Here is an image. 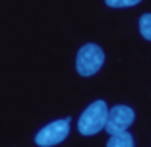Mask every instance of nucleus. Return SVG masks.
<instances>
[{"mask_svg": "<svg viewBox=\"0 0 151 147\" xmlns=\"http://www.w3.org/2000/svg\"><path fill=\"white\" fill-rule=\"evenodd\" d=\"M105 2H107V6H111V8H130V6L139 4L142 0H105Z\"/></svg>", "mask_w": 151, "mask_h": 147, "instance_id": "7", "label": "nucleus"}, {"mask_svg": "<svg viewBox=\"0 0 151 147\" xmlns=\"http://www.w3.org/2000/svg\"><path fill=\"white\" fill-rule=\"evenodd\" d=\"M139 33L147 41H151V14H143L139 18Z\"/></svg>", "mask_w": 151, "mask_h": 147, "instance_id": "6", "label": "nucleus"}, {"mask_svg": "<svg viewBox=\"0 0 151 147\" xmlns=\"http://www.w3.org/2000/svg\"><path fill=\"white\" fill-rule=\"evenodd\" d=\"M107 147H134V138L128 130L111 134V139L107 141Z\"/></svg>", "mask_w": 151, "mask_h": 147, "instance_id": "5", "label": "nucleus"}, {"mask_svg": "<svg viewBox=\"0 0 151 147\" xmlns=\"http://www.w3.org/2000/svg\"><path fill=\"white\" fill-rule=\"evenodd\" d=\"M107 112L109 107L105 101H95L91 103L83 110L78 122V130L81 136H95L101 130H105V122H107Z\"/></svg>", "mask_w": 151, "mask_h": 147, "instance_id": "1", "label": "nucleus"}, {"mask_svg": "<svg viewBox=\"0 0 151 147\" xmlns=\"http://www.w3.org/2000/svg\"><path fill=\"white\" fill-rule=\"evenodd\" d=\"M134 118V110L126 105H116L112 107L111 110L107 112V122H105V130H107L109 134H116V132H124L132 126Z\"/></svg>", "mask_w": 151, "mask_h": 147, "instance_id": "4", "label": "nucleus"}, {"mask_svg": "<svg viewBox=\"0 0 151 147\" xmlns=\"http://www.w3.org/2000/svg\"><path fill=\"white\" fill-rule=\"evenodd\" d=\"M103 64H105V52L95 43L83 45L78 52V56H76V70H78L80 76H85V77L97 74Z\"/></svg>", "mask_w": 151, "mask_h": 147, "instance_id": "2", "label": "nucleus"}, {"mask_svg": "<svg viewBox=\"0 0 151 147\" xmlns=\"http://www.w3.org/2000/svg\"><path fill=\"white\" fill-rule=\"evenodd\" d=\"M70 134V118H62V120H54L47 124L43 130H39V134L35 136V143L39 147H52L62 143Z\"/></svg>", "mask_w": 151, "mask_h": 147, "instance_id": "3", "label": "nucleus"}]
</instances>
